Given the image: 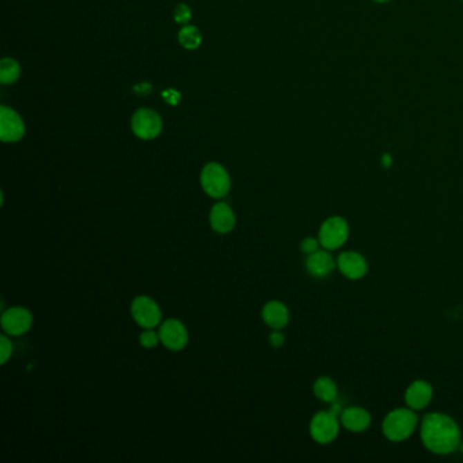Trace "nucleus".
I'll return each mask as SVG.
<instances>
[{
    "instance_id": "obj_1",
    "label": "nucleus",
    "mask_w": 463,
    "mask_h": 463,
    "mask_svg": "<svg viewBox=\"0 0 463 463\" xmlns=\"http://www.w3.org/2000/svg\"><path fill=\"white\" fill-rule=\"evenodd\" d=\"M420 437L425 448L436 455H450L461 448L462 432L448 415L432 412L420 423Z\"/></svg>"
},
{
    "instance_id": "obj_2",
    "label": "nucleus",
    "mask_w": 463,
    "mask_h": 463,
    "mask_svg": "<svg viewBox=\"0 0 463 463\" xmlns=\"http://www.w3.org/2000/svg\"><path fill=\"white\" fill-rule=\"evenodd\" d=\"M419 426L417 412L406 408H397L388 412L382 422V432L390 442H404L409 439Z\"/></svg>"
},
{
    "instance_id": "obj_3",
    "label": "nucleus",
    "mask_w": 463,
    "mask_h": 463,
    "mask_svg": "<svg viewBox=\"0 0 463 463\" xmlns=\"http://www.w3.org/2000/svg\"><path fill=\"white\" fill-rule=\"evenodd\" d=\"M202 191L212 198H223L232 189V180L229 171L219 163H207L200 174Z\"/></svg>"
},
{
    "instance_id": "obj_4",
    "label": "nucleus",
    "mask_w": 463,
    "mask_h": 463,
    "mask_svg": "<svg viewBox=\"0 0 463 463\" xmlns=\"http://www.w3.org/2000/svg\"><path fill=\"white\" fill-rule=\"evenodd\" d=\"M340 416L333 410H321L310 422V435L319 444H329L340 433Z\"/></svg>"
},
{
    "instance_id": "obj_5",
    "label": "nucleus",
    "mask_w": 463,
    "mask_h": 463,
    "mask_svg": "<svg viewBox=\"0 0 463 463\" xmlns=\"http://www.w3.org/2000/svg\"><path fill=\"white\" fill-rule=\"evenodd\" d=\"M349 238V225L343 216L328 218L318 232V239L323 249L330 252L340 249Z\"/></svg>"
},
{
    "instance_id": "obj_6",
    "label": "nucleus",
    "mask_w": 463,
    "mask_h": 463,
    "mask_svg": "<svg viewBox=\"0 0 463 463\" xmlns=\"http://www.w3.org/2000/svg\"><path fill=\"white\" fill-rule=\"evenodd\" d=\"M131 315L133 321L144 328L155 329L162 322V310L153 298L140 295L136 296L131 303Z\"/></svg>"
},
{
    "instance_id": "obj_7",
    "label": "nucleus",
    "mask_w": 463,
    "mask_h": 463,
    "mask_svg": "<svg viewBox=\"0 0 463 463\" xmlns=\"http://www.w3.org/2000/svg\"><path fill=\"white\" fill-rule=\"evenodd\" d=\"M0 325L7 336L17 337L28 333L33 326V314L25 308H11L3 311Z\"/></svg>"
},
{
    "instance_id": "obj_8",
    "label": "nucleus",
    "mask_w": 463,
    "mask_h": 463,
    "mask_svg": "<svg viewBox=\"0 0 463 463\" xmlns=\"http://www.w3.org/2000/svg\"><path fill=\"white\" fill-rule=\"evenodd\" d=\"M159 337L160 343L169 350L178 352L188 346L189 333L187 326L180 319H166L162 325H159Z\"/></svg>"
},
{
    "instance_id": "obj_9",
    "label": "nucleus",
    "mask_w": 463,
    "mask_h": 463,
    "mask_svg": "<svg viewBox=\"0 0 463 463\" xmlns=\"http://www.w3.org/2000/svg\"><path fill=\"white\" fill-rule=\"evenodd\" d=\"M132 131L138 138L151 140L160 133L162 120L153 109H139L132 117Z\"/></svg>"
},
{
    "instance_id": "obj_10",
    "label": "nucleus",
    "mask_w": 463,
    "mask_h": 463,
    "mask_svg": "<svg viewBox=\"0 0 463 463\" xmlns=\"http://www.w3.org/2000/svg\"><path fill=\"white\" fill-rule=\"evenodd\" d=\"M25 133V125L22 118L12 109L0 106V139L4 143H15L22 139Z\"/></svg>"
},
{
    "instance_id": "obj_11",
    "label": "nucleus",
    "mask_w": 463,
    "mask_h": 463,
    "mask_svg": "<svg viewBox=\"0 0 463 463\" xmlns=\"http://www.w3.org/2000/svg\"><path fill=\"white\" fill-rule=\"evenodd\" d=\"M337 270L349 280H360L368 272V263L366 257L357 252H343L337 258Z\"/></svg>"
},
{
    "instance_id": "obj_12",
    "label": "nucleus",
    "mask_w": 463,
    "mask_h": 463,
    "mask_svg": "<svg viewBox=\"0 0 463 463\" xmlns=\"http://www.w3.org/2000/svg\"><path fill=\"white\" fill-rule=\"evenodd\" d=\"M305 267L312 277L323 278L337 268V260L332 256L330 250L322 247L306 257Z\"/></svg>"
},
{
    "instance_id": "obj_13",
    "label": "nucleus",
    "mask_w": 463,
    "mask_h": 463,
    "mask_svg": "<svg viewBox=\"0 0 463 463\" xmlns=\"http://www.w3.org/2000/svg\"><path fill=\"white\" fill-rule=\"evenodd\" d=\"M404 398L406 406H409L410 409L416 412L423 410L433 398V387L426 381L417 379L408 386Z\"/></svg>"
},
{
    "instance_id": "obj_14",
    "label": "nucleus",
    "mask_w": 463,
    "mask_h": 463,
    "mask_svg": "<svg viewBox=\"0 0 463 463\" xmlns=\"http://www.w3.org/2000/svg\"><path fill=\"white\" fill-rule=\"evenodd\" d=\"M209 225L218 234L232 232L236 225V216L232 207L225 201L214 204L209 211Z\"/></svg>"
},
{
    "instance_id": "obj_15",
    "label": "nucleus",
    "mask_w": 463,
    "mask_h": 463,
    "mask_svg": "<svg viewBox=\"0 0 463 463\" xmlns=\"http://www.w3.org/2000/svg\"><path fill=\"white\" fill-rule=\"evenodd\" d=\"M340 422L349 432L360 433V432L367 431L371 426L372 419L367 409L361 406H349L344 410H341Z\"/></svg>"
},
{
    "instance_id": "obj_16",
    "label": "nucleus",
    "mask_w": 463,
    "mask_h": 463,
    "mask_svg": "<svg viewBox=\"0 0 463 463\" xmlns=\"http://www.w3.org/2000/svg\"><path fill=\"white\" fill-rule=\"evenodd\" d=\"M261 316L270 329L281 330L290 322V310L280 301H270L261 310Z\"/></svg>"
},
{
    "instance_id": "obj_17",
    "label": "nucleus",
    "mask_w": 463,
    "mask_h": 463,
    "mask_svg": "<svg viewBox=\"0 0 463 463\" xmlns=\"http://www.w3.org/2000/svg\"><path fill=\"white\" fill-rule=\"evenodd\" d=\"M314 395L326 404H333L339 395V387L336 382L329 377H319L312 385Z\"/></svg>"
},
{
    "instance_id": "obj_18",
    "label": "nucleus",
    "mask_w": 463,
    "mask_h": 463,
    "mask_svg": "<svg viewBox=\"0 0 463 463\" xmlns=\"http://www.w3.org/2000/svg\"><path fill=\"white\" fill-rule=\"evenodd\" d=\"M21 75L19 64L12 59H3L0 63V82L3 84H11Z\"/></svg>"
},
{
    "instance_id": "obj_19",
    "label": "nucleus",
    "mask_w": 463,
    "mask_h": 463,
    "mask_svg": "<svg viewBox=\"0 0 463 463\" xmlns=\"http://www.w3.org/2000/svg\"><path fill=\"white\" fill-rule=\"evenodd\" d=\"M178 39L185 49H196L201 44V33L194 26H185L181 29Z\"/></svg>"
},
{
    "instance_id": "obj_20",
    "label": "nucleus",
    "mask_w": 463,
    "mask_h": 463,
    "mask_svg": "<svg viewBox=\"0 0 463 463\" xmlns=\"http://www.w3.org/2000/svg\"><path fill=\"white\" fill-rule=\"evenodd\" d=\"M139 343H140L142 347L146 348V349H153L160 343L159 332H155L154 329H146L139 336Z\"/></svg>"
},
{
    "instance_id": "obj_21",
    "label": "nucleus",
    "mask_w": 463,
    "mask_h": 463,
    "mask_svg": "<svg viewBox=\"0 0 463 463\" xmlns=\"http://www.w3.org/2000/svg\"><path fill=\"white\" fill-rule=\"evenodd\" d=\"M12 343L7 337V334H1L0 337V363L4 366L12 356Z\"/></svg>"
},
{
    "instance_id": "obj_22",
    "label": "nucleus",
    "mask_w": 463,
    "mask_h": 463,
    "mask_svg": "<svg viewBox=\"0 0 463 463\" xmlns=\"http://www.w3.org/2000/svg\"><path fill=\"white\" fill-rule=\"evenodd\" d=\"M191 18H192V12H191V8L187 4L181 3V4H178L176 7V10H174V19H176L177 23L187 25L191 21Z\"/></svg>"
},
{
    "instance_id": "obj_23",
    "label": "nucleus",
    "mask_w": 463,
    "mask_h": 463,
    "mask_svg": "<svg viewBox=\"0 0 463 463\" xmlns=\"http://www.w3.org/2000/svg\"><path fill=\"white\" fill-rule=\"evenodd\" d=\"M319 247H322L321 242H319L318 238H314V236H308L301 242V250L308 256L314 253V252H316V250H319Z\"/></svg>"
},
{
    "instance_id": "obj_24",
    "label": "nucleus",
    "mask_w": 463,
    "mask_h": 463,
    "mask_svg": "<svg viewBox=\"0 0 463 463\" xmlns=\"http://www.w3.org/2000/svg\"><path fill=\"white\" fill-rule=\"evenodd\" d=\"M162 97H163L164 101H166L167 104H170V105H177V104L180 102V100H181V94H180L177 90H174V88H167V90H164V91L162 93Z\"/></svg>"
},
{
    "instance_id": "obj_25",
    "label": "nucleus",
    "mask_w": 463,
    "mask_h": 463,
    "mask_svg": "<svg viewBox=\"0 0 463 463\" xmlns=\"http://www.w3.org/2000/svg\"><path fill=\"white\" fill-rule=\"evenodd\" d=\"M270 346L273 348H280L285 343V336L280 330H273L268 337Z\"/></svg>"
},
{
    "instance_id": "obj_26",
    "label": "nucleus",
    "mask_w": 463,
    "mask_h": 463,
    "mask_svg": "<svg viewBox=\"0 0 463 463\" xmlns=\"http://www.w3.org/2000/svg\"><path fill=\"white\" fill-rule=\"evenodd\" d=\"M133 91L138 94V95H147L153 91V86L150 83H139L133 87Z\"/></svg>"
},
{
    "instance_id": "obj_27",
    "label": "nucleus",
    "mask_w": 463,
    "mask_h": 463,
    "mask_svg": "<svg viewBox=\"0 0 463 463\" xmlns=\"http://www.w3.org/2000/svg\"><path fill=\"white\" fill-rule=\"evenodd\" d=\"M377 1H387V0H377Z\"/></svg>"
}]
</instances>
